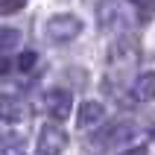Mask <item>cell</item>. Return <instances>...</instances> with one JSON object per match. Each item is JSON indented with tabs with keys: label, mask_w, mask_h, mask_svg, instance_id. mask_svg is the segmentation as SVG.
<instances>
[{
	"label": "cell",
	"mask_w": 155,
	"mask_h": 155,
	"mask_svg": "<svg viewBox=\"0 0 155 155\" xmlns=\"http://www.w3.org/2000/svg\"><path fill=\"white\" fill-rule=\"evenodd\" d=\"M18 41H21L18 29H0V47H15Z\"/></svg>",
	"instance_id": "9"
},
{
	"label": "cell",
	"mask_w": 155,
	"mask_h": 155,
	"mask_svg": "<svg viewBox=\"0 0 155 155\" xmlns=\"http://www.w3.org/2000/svg\"><path fill=\"white\" fill-rule=\"evenodd\" d=\"M41 105L53 120H64L70 114V108H73V97H70L68 88H50V91H44Z\"/></svg>",
	"instance_id": "2"
},
{
	"label": "cell",
	"mask_w": 155,
	"mask_h": 155,
	"mask_svg": "<svg viewBox=\"0 0 155 155\" xmlns=\"http://www.w3.org/2000/svg\"><path fill=\"white\" fill-rule=\"evenodd\" d=\"M26 117H29V105L21 100V94H3L0 97V120L21 123Z\"/></svg>",
	"instance_id": "5"
},
{
	"label": "cell",
	"mask_w": 155,
	"mask_h": 155,
	"mask_svg": "<svg viewBox=\"0 0 155 155\" xmlns=\"http://www.w3.org/2000/svg\"><path fill=\"white\" fill-rule=\"evenodd\" d=\"M6 73H9V61L0 59V76H6Z\"/></svg>",
	"instance_id": "13"
},
{
	"label": "cell",
	"mask_w": 155,
	"mask_h": 155,
	"mask_svg": "<svg viewBox=\"0 0 155 155\" xmlns=\"http://www.w3.org/2000/svg\"><path fill=\"white\" fill-rule=\"evenodd\" d=\"M68 149V135L56 126H44L38 132V155H61Z\"/></svg>",
	"instance_id": "4"
},
{
	"label": "cell",
	"mask_w": 155,
	"mask_h": 155,
	"mask_svg": "<svg viewBox=\"0 0 155 155\" xmlns=\"http://www.w3.org/2000/svg\"><path fill=\"white\" fill-rule=\"evenodd\" d=\"M0 155H24V152H21V147L12 143V147H3V149H0Z\"/></svg>",
	"instance_id": "12"
},
{
	"label": "cell",
	"mask_w": 155,
	"mask_h": 155,
	"mask_svg": "<svg viewBox=\"0 0 155 155\" xmlns=\"http://www.w3.org/2000/svg\"><path fill=\"white\" fill-rule=\"evenodd\" d=\"M44 32H47L50 41L61 44V41H70V38H76V35L82 32V21H79L76 15H56V18L47 21Z\"/></svg>",
	"instance_id": "1"
},
{
	"label": "cell",
	"mask_w": 155,
	"mask_h": 155,
	"mask_svg": "<svg viewBox=\"0 0 155 155\" xmlns=\"http://www.w3.org/2000/svg\"><path fill=\"white\" fill-rule=\"evenodd\" d=\"M32 64H35V53H24V56L18 59V68L21 70H29Z\"/></svg>",
	"instance_id": "10"
},
{
	"label": "cell",
	"mask_w": 155,
	"mask_h": 155,
	"mask_svg": "<svg viewBox=\"0 0 155 155\" xmlns=\"http://www.w3.org/2000/svg\"><path fill=\"white\" fill-rule=\"evenodd\" d=\"M135 135H138V126L123 120V123L108 126V129L100 132V135H94V143H100V147H123V143H129Z\"/></svg>",
	"instance_id": "3"
},
{
	"label": "cell",
	"mask_w": 155,
	"mask_h": 155,
	"mask_svg": "<svg viewBox=\"0 0 155 155\" xmlns=\"http://www.w3.org/2000/svg\"><path fill=\"white\" fill-rule=\"evenodd\" d=\"M105 117V108L103 103H97V100H88V103L79 105V114H76V126L79 129H88V126H97V123Z\"/></svg>",
	"instance_id": "6"
},
{
	"label": "cell",
	"mask_w": 155,
	"mask_h": 155,
	"mask_svg": "<svg viewBox=\"0 0 155 155\" xmlns=\"http://www.w3.org/2000/svg\"><path fill=\"white\" fill-rule=\"evenodd\" d=\"M132 97H135L138 103H149V100H155V73H152V70H147V73H140V76L135 79Z\"/></svg>",
	"instance_id": "7"
},
{
	"label": "cell",
	"mask_w": 155,
	"mask_h": 155,
	"mask_svg": "<svg viewBox=\"0 0 155 155\" xmlns=\"http://www.w3.org/2000/svg\"><path fill=\"white\" fill-rule=\"evenodd\" d=\"M120 18H123V15H120V9L114 6L111 0H105L103 6H100V24H103L105 29H108V26H114L117 21H120Z\"/></svg>",
	"instance_id": "8"
},
{
	"label": "cell",
	"mask_w": 155,
	"mask_h": 155,
	"mask_svg": "<svg viewBox=\"0 0 155 155\" xmlns=\"http://www.w3.org/2000/svg\"><path fill=\"white\" fill-rule=\"evenodd\" d=\"M21 6H24V0H3V3H0L3 12H15V9H21Z\"/></svg>",
	"instance_id": "11"
}]
</instances>
